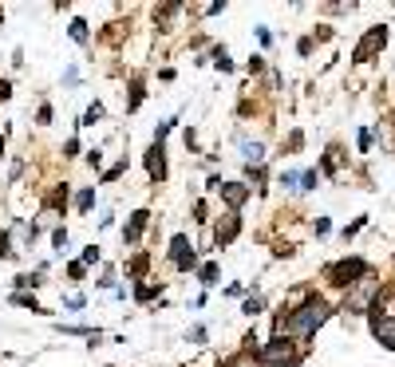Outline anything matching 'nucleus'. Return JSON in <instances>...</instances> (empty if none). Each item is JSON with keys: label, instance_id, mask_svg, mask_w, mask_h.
I'll return each instance as SVG.
<instances>
[{"label": "nucleus", "instance_id": "obj_1", "mask_svg": "<svg viewBox=\"0 0 395 367\" xmlns=\"http://www.w3.org/2000/svg\"><path fill=\"white\" fill-rule=\"evenodd\" d=\"M332 316V308H328V300L324 297H308L305 304L296 308L288 320H276V336H281V328H288L293 336H300V340H308L316 332V328L324 324V320Z\"/></svg>", "mask_w": 395, "mask_h": 367}, {"label": "nucleus", "instance_id": "obj_7", "mask_svg": "<svg viewBox=\"0 0 395 367\" xmlns=\"http://www.w3.org/2000/svg\"><path fill=\"white\" fill-rule=\"evenodd\" d=\"M162 154H166V150H162V142H154V147L147 150V170H150V178H166V158H162Z\"/></svg>", "mask_w": 395, "mask_h": 367}, {"label": "nucleus", "instance_id": "obj_2", "mask_svg": "<svg viewBox=\"0 0 395 367\" xmlns=\"http://www.w3.org/2000/svg\"><path fill=\"white\" fill-rule=\"evenodd\" d=\"M367 273H372V265L360 257H348V261H336V265H328V280H332L336 288H352V285H364Z\"/></svg>", "mask_w": 395, "mask_h": 367}, {"label": "nucleus", "instance_id": "obj_22", "mask_svg": "<svg viewBox=\"0 0 395 367\" xmlns=\"http://www.w3.org/2000/svg\"><path fill=\"white\" fill-rule=\"evenodd\" d=\"M0 150H4V142H0Z\"/></svg>", "mask_w": 395, "mask_h": 367}, {"label": "nucleus", "instance_id": "obj_6", "mask_svg": "<svg viewBox=\"0 0 395 367\" xmlns=\"http://www.w3.org/2000/svg\"><path fill=\"white\" fill-rule=\"evenodd\" d=\"M209 186H214V189H221V198H226L233 209H237V206H241V201L249 198V189L241 186V182H217V178H214V182H209Z\"/></svg>", "mask_w": 395, "mask_h": 367}, {"label": "nucleus", "instance_id": "obj_20", "mask_svg": "<svg viewBox=\"0 0 395 367\" xmlns=\"http://www.w3.org/2000/svg\"><path fill=\"white\" fill-rule=\"evenodd\" d=\"M245 312H249V316H253V312H261V300L249 297V300H245Z\"/></svg>", "mask_w": 395, "mask_h": 367}, {"label": "nucleus", "instance_id": "obj_9", "mask_svg": "<svg viewBox=\"0 0 395 367\" xmlns=\"http://www.w3.org/2000/svg\"><path fill=\"white\" fill-rule=\"evenodd\" d=\"M237 229H241V221H237V213H226V221H221V225H217V245H229V241L237 237Z\"/></svg>", "mask_w": 395, "mask_h": 367}, {"label": "nucleus", "instance_id": "obj_14", "mask_svg": "<svg viewBox=\"0 0 395 367\" xmlns=\"http://www.w3.org/2000/svg\"><path fill=\"white\" fill-rule=\"evenodd\" d=\"M99 119H103V107H99V103H95V107H87V115H83V123H99Z\"/></svg>", "mask_w": 395, "mask_h": 367}, {"label": "nucleus", "instance_id": "obj_10", "mask_svg": "<svg viewBox=\"0 0 395 367\" xmlns=\"http://www.w3.org/2000/svg\"><path fill=\"white\" fill-rule=\"evenodd\" d=\"M147 221H150V213H147V209H138V213H130V225L123 229V237H127V241H138V237H142V229H147Z\"/></svg>", "mask_w": 395, "mask_h": 367}, {"label": "nucleus", "instance_id": "obj_17", "mask_svg": "<svg viewBox=\"0 0 395 367\" xmlns=\"http://www.w3.org/2000/svg\"><path fill=\"white\" fill-rule=\"evenodd\" d=\"M300 182H305L300 189H316V174H312V170H308V174H300Z\"/></svg>", "mask_w": 395, "mask_h": 367}, {"label": "nucleus", "instance_id": "obj_8", "mask_svg": "<svg viewBox=\"0 0 395 367\" xmlns=\"http://www.w3.org/2000/svg\"><path fill=\"white\" fill-rule=\"evenodd\" d=\"M170 249H174V265L178 268H194V249H190L186 237H174V241H170Z\"/></svg>", "mask_w": 395, "mask_h": 367}, {"label": "nucleus", "instance_id": "obj_4", "mask_svg": "<svg viewBox=\"0 0 395 367\" xmlns=\"http://www.w3.org/2000/svg\"><path fill=\"white\" fill-rule=\"evenodd\" d=\"M384 44H387V28H367V36L356 44L352 60H356V63H367V60H372V51H379Z\"/></svg>", "mask_w": 395, "mask_h": 367}, {"label": "nucleus", "instance_id": "obj_21", "mask_svg": "<svg viewBox=\"0 0 395 367\" xmlns=\"http://www.w3.org/2000/svg\"><path fill=\"white\" fill-rule=\"evenodd\" d=\"M28 285H40V277H16V288H28Z\"/></svg>", "mask_w": 395, "mask_h": 367}, {"label": "nucleus", "instance_id": "obj_3", "mask_svg": "<svg viewBox=\"0 0 395 367\" xmlns=\"http://www.w3.org/2000/svg\"><path fill=\"white\" fill-rule=\"evenodd\" d=\"M293 359H296V352L285 336H273L269 347L261 352V367H285V363H293Z\"/></svg>", "mask_w": 395, "mask_h": 367}, {"label": "nucleus", "instance_id": "obj_18", "mask_svg": "<svg viewBox=\"0 0 395 367\" xmlns=\"http://www.w3.org/2000/svg\"><path fill=\"white\" fill-rule=\"evenodd\" d=\"M99 261V249H83V265H95Z\"/></svg>", "mask_w": 395, "mask_h": 367}, {"label": "nucleus", "instance_id": "obj_12", "mask_svg": "<svg viewBox=\"0 0 395 367\" xmlns=\"http://www.w3.org/2000/svg\"><path fill=\"white\" fill-rule=\"evenodd\" d=\"M71 40L87 44V24H83V20H75V24H71Z\"/></svg>", "mask_w": 395, "mask_h": 367}, {"label": "nucleus", "instance_id": "obj_16", "mask_svg": "<svg viewBox=\"0 0 395 367\" xmlns=\"http://www.w3.org/2000/svg\"><path fill=\"white\" fill-rule=\"evenodd\" d=\"M12 300H16V304H24V308H32V312H40V304L32 297H24V292H20V297H12Z\"/></svg>", "mask_w": 395, "mask_h": 367}, {"label": "nucleus", "instance_id": "obj_13", "mask_svg": "<svg viewBox=\"0 0 395 367\" xmlns=\"http://www.w3.org/2000/svg\"><path fill=\"white\" fill-rule=\"evenodd\" d=\"M217 280V265H202V285H214Z\"/></svg>", "mask_w": 395, "mask_h": 367}, {"label": "nucleus", "instance_id": "obj_19", "mask_svg": "<svg viewBox=\"0 0 395 367\" xmlns=\"http://www.w3.org/2000/svg\"><path fill=\"white\" fill-rule=\"evenodd\" d=\"M0 257H12V249H8V233H0Z\"/></svg>", "mask_w": 395, "mask_h": 367}, {"label": "nucleus", "instance_id": "obj_5", "mask_svg": "<svg viewBox=\"0 0 395 367\" xmlns=\"http://www.w3.org/2000/svg\"><path fill=\"white\" fill-rule=\"evenodd\" d=\"M367 324H372V336L395 352V316H384L379 308H372V320H367Z\"/></svg>", "mask_w": 395, "mask_h": 367}, {"label": "nucleus", "instance_id": "obj_11", "mask_svg": "<svg viewBox=\"0 0 395 367\" xmlns=\"http://www.w3.org/2000/svg\"><path fill=\"white\" fill-rule=\"evenodd\" d=\"M245 162L249 166H261V162H265V150L257 147V142H245Z\"/></svg>", "mask_w": 395, "mask_h": 367}, {"label": "nucleus", "instance_id": "obj_15", "mask_svg": "<svg viewBox=\"0 0 395 367\" xmlns=\"http://www.w3.org/2000/svg\"><path fill=\"white\" fill-rule=\"evenodd\" d=\"M91 201H95V194H91V189H83V194H79V198H75V206H79V209H87Z\"/></svg>", "mask_w": 395, "mask_h": 367}]
</instances>
